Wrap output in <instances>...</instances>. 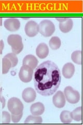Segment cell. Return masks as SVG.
<instances>
[{
    "label": "cell",
    "mask_w": 83,
    "mask_h": 125,
    "mask_svg": "<svg viewBox=\"0 0 83 125\" xmlns=\"http://www.w3.org/2000/svg\"><path fill=\"white\" fill-rule=\"evenodd\" d=\"M43 119L41 117L35 115H30L25 120V124H41Z\"/></svg>",
    "instance_id": "obj_19"
},
{
    "label": "cell",
    "mask_w": 83,
    "mask_h": 125,
    "mask_svg": "<svg viewBox=\"0 0 83 125\" xmlns=\"http://www.w3.org/2000/svg\"><path fill=\"white\" fill-rule=\"evenodd\" d=\"M2 93H3V88H0V102L2 103V108H4L5 106L6 100H5V99L4 98V97L3 96Z\"/></svg>",
    "instance_id": "obj_25"
},
{
    "label": "cell",
    "mask_w": 83,
    "mask_h": 125,
    "mask_svg": "<svg viewBox=\"0 0 83 125\" xmlns=\"http://www.w3.org/2000/svg\"><path fill=\"white\" fill-rule=\"evenodd\" d=\"M4 48V43L2 40H0V54H2L3 49Z\"/></svg>",
    "instance_id": "obj_26"
},
{
    "label": "cell",
    "mask_w": 83,
    "mask_h": 125,
    "mask_svg": "<svg viewBox=\"0 0 83 125\" xmlns=\"http://www.w3.org/2000/svg\"><path fill=\"white\" fill-rule=\"evenodd\" d=\"M50 48L54 50H56L60 48L61 45V40L58 37H53L51 38L49 42Z\"/></svg>",
    "instance_id": "obj_16"
},
{
    "label": "cell",
    "mask_w": 83,
    "mask_h": 125,
    "mask_svg": "<svg viewBox=\"0 0 83 125\" xmlns=\"http://www.w3.org/2000/svg\"><path fill=\"white\" fill-rule=\"evenodd\" d=\"M7 107L11 114L19 115L23 113L24 106L22 102L17 97H11L8 101Z\"/></svg>",
    "instance_id": "obj_3"
},
{
    "label": "cell",
    "mask_w": 83,
    "mask_h": 125,
    "mask_svg": "<svg viewBox=\"0 0 83 125\" xmlns=\"http://www.w3.org/2000/svg\"><path fill=\"white\" fill-rule=\"evenodd\" d=\"M2 26V18H0V26Z\"/></svg>",
    "instance_id": "obj_28"
},
{
    "label": "cell",
    "mask_w": 83,
    "mask_h": 125,
    "mask_svg": "<svg viewBox=\"0 0 83 125\" xmlns=\"http://www.w3.org/2000/svg\"><path fill=\"white\" fill-rule=\"evenodd\" d=\"M9 59L11 63V67H14L16 66L18 62V59L17 55L13 53L7 54L5 56Z\"/></svg>",
    "instance_id": "obj_22"
},
{
    "label": "cell",
    "mask_w": 83,
    "mask_h": 125,
    "mask_svg": "<svg viewBox=\"0 0 83 125\" xmlns=\"http://www.w3.org/2000/svg\"><path fill=\"white\" fill-rule=\"evenodd\" d=\"M71 58L72 61L78 65L82 64V51H75L72 53L71 55Z\"/></svg>",
    "instance_id": "obj_20"
},
{
    "label": "cell",
    "mask_w": 83,
    "mask_h": 125,
    "mask_svg": "<svg viewBox=\"0 0 83 125\" xmlns=\"http://www.w3.org/2000/svg\"><path fill=\"white\" fill-rule=\"evenodd\" d=\"M7 43L11 46L12 53L17 55L23 49L21 37L18 34H10L7 38Z\"/></svg>",
    "instance_id": "obj_2"
},
{
    "label": "cell",
    "mask_w": 83,
    "mask_h": 125,
    "mask_svg": "<svg viewBox=\"0 0 83 125\" xmlns=\"http://www.w3.org/2000/svg\"><path fill=\"white\" fill-rule=\"evenodd\" d=\"M74 65L71 62L65 64L62 68V75L66 79H70L72 78L75 73Z\"/></svg>",
    "instance_id": "obj_12"
},
{
    "label": "cell",
    "mask_w": 83,
    "mask_h": 125,
    "mask_svg": "<svg viewBox=\"0 0 83 125\" xmlns=\"http://www.w3.org/2000/svg\"><path fill=\"white\" fill-rule=\"evenodd\" d=\"M23 115V113H21L19 115H15L11 114V119L12 120L13 122L14 123H18L20 119H21Z\"/></svg>",
    "instance_id": "obj_24"
},
{
    "label": "cell",
    "mask_w": 83,
    "mask_h": 125,
    "mask_svg": "<svg viewBox=\"0 0 83 125\" xmlns=\"http://www.w3.org/2000/svg\"><path fill=\"white\" fill-rule=\"evenodd\" d=\"M38 61L36 57L33 55H28L26 56L23 60L22 65H28L30 66L33 69L37 67Z\"/></svg>",
    "instance_id": "obj_13"
},
{
    "label": "cell",
    "mask_w": 83,
    "mask_h": 125,
    "mask_svg": "<svg viewBox=\"0 0 83 125\" xmlns=\"http://www.w3.org/2000/svg\"><path fill=\"white\" fill-rule=\"evenodd\" d=\"M73 22L72 19L68 18L67 20L63 22L59 23V29L63 33H68L72 29Z\"/></svg>",
    "instance_id": "obj_15"
},
{
    "label": "cell",
    "mask_w": 83,
    "mask_h": 125,
    "mask_svg": "<svg viewBox=\"0 0 83 125\" xmlns=\"http://www.w3.org/2000/svg\"><path fill=\"white\" fill-rule=\"evenodd\" d=\"M10 68H11V62L8 58L4 57L2 59V73L3 75L7 73Z\"/></svg>",
    "instance_id": "obj_21"
},
{
    "label": "cell",
    "mask_w": 83,
    "mask_h": 125,
    "mask_svg": "<svg viewBox=\"0 0 83 125\" xmlns=\"http://www.w3.org/2000/svg\"><path fill=\"white\" fill-rule=\"evenodd\" d=\"M53 102L57 108H61L64 107L66 103V99L64 93L59 91L53 97Z\"/></svg>",
    "instance_id": "obj_9"
},
{
    "label": "cell",
    "mask_w": 83,
    "mask_h": 125,
    "mask_svg": "<svg viewBox=\"0 0 83 125\" xmlns=\"http://www.w3.org/2000/svg\"><path fill=\"white\" fill-rule=\"evenodd\" d=\"M37 55L41 59H44L49 54V48L44 43L39 44L36 49Z\"/></svg>",
    "instance_id": "obj_11"
},
{
    "label": "cell",
    "mask_w": 83,
    "mask_h": 125,
    "mask_svg": "<svg viewBox=\"0 0 83 125\" xmlns=\"http://www.w3.org/2000/svg\"><path fill=\"white\" fill-rule=\"evenodd\" d=\"M33 69L28 65H22L20 69L19 77L23 83H28L32 79Z\"/></svg>",
    "instance_id": "obj_6"
},
{
    "label": "cell",
    "mask_w": 83,
    "mask_h": 125,
    "mask_svg": "<svg viewBox=\"0 0 83 125\" xmlns=\"http://www.w3.org/2000/svg\"><path fill=\"white\" fill-rule=\"evenodd\" d=\"M68 18L66 17H59V18H56V20L59 21L60 22H63L65 21H66Z\"/></svg>",
    "instance_id": "obj_27"
},
{
    "label": "cell",
    "mask_w": 83,
    "mask_h": 125,
    "mask_svg": "<svg viewBox=\"0 0 83 125\" xmlns=\"http://www.w3.org/2000/svg\"><path fill=\"white\" fill-rule=\"evenodd\" d=\"M64 94L66 100L71 104H76L80 100V94L79 92L75 90L72 87L68 86L64 90Z\"/></svg>",
    "instance_id": "obj_5"
},
{
    "label": "cell",
    "mask_w": 83,
    "mask_h": 125,
    "mask_svg": "<svg viewBox=\"0 0 83 125\" xmlns=\"http://www.w3.org/2000/svg\"><path fill=\"white\" fill-rule=\"evenodd\" d=\"M60 118L61 122L64 124H70L72 121L71 112L68 111H64L61 113Z\"/></svg>",
    "instance_id": "obj_17"
},
{
    "label": "cell",
    "mask_w": 83,
    "mask_h": 125,
    "mask_svg": "<svg viewBox=\"0 0 83 125\" xmlns=\"http://www.w3.org/2000/svg\"><path fill=\"white\" fill-rule=\"evenodd\" d=\"M44 105L41 102L35 103L31 105L30 107V112L33 115L40 116L44 113Z\"/></svg>",
    "instance_id": "obj_14"
},
{
    "label": "cell",
    "mask_w": 83,
    "mask_h": 125,
    "mask_svg": "<svg viewBox=\"0 0 83 125\" xmlns=\"http://www.w3.org/2000/svg\"><path fill=\"white\" fill-rule=\"evenodd\" d=\"M25 32L29 37H33L39 32V26L37 23L33 21L28 22L25 26Z\"/></svg>",
    "instance_id": "obj_7"
},
{
    "label": "cell",
    "mask_w": 83,
    "mask_h": 125,
    "mask_svg": "<svg viewBox=\"0 0 83 125\" xmlns=\"http://www.w3.org/2000/svg\"><path fill=\"white\" fill-rule=\"evenodd\" d=\"M61 73L55 62L47 61L37 67L34 73V87L37 92L44 96L54 94L60 85Z\"/></svg>",
    "instance_id": "obj_1"
},
{
    "label": "cell",
    "mask_w": 83,
    "mask_h": 125,
    "mask_svg": "<svg viewBox=\"0 0 83 125\" xmlns=\"http://www.w3.org/2000/svg\"><path fill=\"white\" fill-rule=\"evenodd\" d=\"M23 100L27 103H31L34 101L37 97V93L32 88H27L22 93Z\"/></svg>",
    "instance_id": "obj_10"
},
{
    "label": "cell",
    "mask_w": 83,
    "mask_h": 125,
    "mask_svg": "<svg viewBox=\"0 0 83 125\" xmlns=\"http://www.w3.org/2000/svg\"><path fill=\"white\" fill-rule=\"evenodd\" d=\"M39 26V32L45 37H49L53 35L55 31L54 23L49 20L42 21Z\"/></svg>",
    "instance_id": "obj_4"
},
{
    "label": "cell",
    "mask_w": 83,
    "mask_h": 125,
    "mask_svg": "<svg viewBox=\"0 0 83 125\" xmlns=\"http://www.w3.org/2000/svg\"><path fill=\"white\" fill-rule=\"evenodd\" d=\"M71 116H72V119L76 121V122H80L82 119V107H78L75 109L72 112H71Z\"/></svg>",
    "instance_id": "obj_18"
},
{
    "label": "cell",
    "mask_w": 83,
    "mask_h": 125,
    "mask_svg": "<svg viewBox=\"0 0 83 125\" xmlns=\"http://www.w3.org/2000/svg\"><path fill=\"white\" fill-rule=\"evenodd\" d=\"M11 120V115L6 111L2 112V123L3 124H9Z\"/></svg>",
    "instance_id": "obj_23"
},
{
    "label": "cell",
    "mask_w": 83,
    "mask_h": 125,
    "mask_svg": "<svg viewBox=\"0 0 83 125\" xmlns=\"http://www.w3.org/2000/svg\"><path fill=\"white\" fill-rule=\"evenodd\" d=\"M5 28L10 31H16L20 27V22L17 18H9L6 19L4 23Z\"/></svg>",
    "instance_id": "obj_8"
}]
</instances>
